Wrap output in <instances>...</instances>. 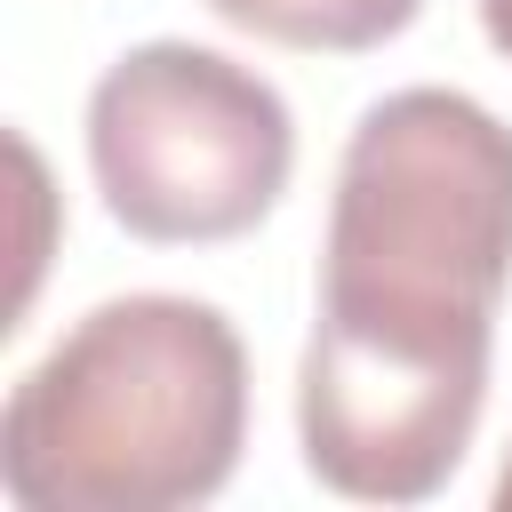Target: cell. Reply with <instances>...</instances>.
Returning a JSON list of instances; mask_svg holds the SVG:
<instances>
[{
    "label": "cell",
    "mask_w": 512,
    "mask_h": 512,
    "mask_svg": "<svg viewBox=\"0 0 512 512\" xmlns=\"http://www.w3.org/2000/svg\"><path fill=\"white\" fill-rule=\"evenodd\" d=\"M512 288V128L456 88L360 112L320 248L296 432L320 488L424 504L472 448Z\"/></svg>",
    "instance_id": "cell-1"
},
{
    "label": "cell",
    "mask_w": 512,
    "mask_h": 512,
    "mask_svg": "<svg viewBox=\"0 0 512 512\" xmlns=\"http://www.w3.org/2000/svg\"><path fill=\"white\" fill-rule=\"evenodd\" d=\"M248 440V352L200 296H112L16 376L0 480L24 512L208 504Z\"/></svg>",
    "instance_id": "cell-2"
},
{
    "label": "cell",
    "mask_w": 512,
    "mask_h": 512,
    "mask_svg": "<svg viewBox=\"0 0 512 512\" xmlns=\"http://www.w3.org/2000/svg\"><path fill=\"white\" fill-rule=\"evenodd\" d=\"M88 168L136 240L208 248L272 216L296 168V120L248 64L192 40H144L88 96Z\"/></svg>",
    "instance_id": "cell-3"
},
{
    "label": "cell",
    "mask_w": 512,
    "mask_h": 512,
    "mask_svg": "<svg viewBox=\"0 0 512 512\" xmlns=\"http://www.w3.org/2000/svg\"><path fill=\"white\" fill-rule=\"evenodd\" d=\"M224 24L272 40V48H312V56H368L416 24L424 0H208Z\"/></svg>",
    "instance_id": "cell-4"
},
{
    "label": "cell",
    "mask_w": 512,
    "mask_h": 512,
    "mask_svg": "<svg viewBox=\"0 0 512 512\" xmlns=\"http://www.w3.org/2000/svg\"><path fill=\"white\" fill-rule=\"evenodd\" d=\"M480 24H488V40L512 56V0H480Z\"/></svg>",
    "instance_id": "cell-5"
},
{
    "label": "cell",
    "mask_w": 512,
    "mask_h": 512,
    "mask_svg": "<svg viewBox=\"0 0 512 512\" xmlns=\"http://www.w3.org/2000/svg\"><path fill=\"white\" fill-rule=\"evenodd\" d=\"M496 512H512V464H504V480H496Z\"/></svg>",
    "instance_id": "cell-6"
}]
</instances>
